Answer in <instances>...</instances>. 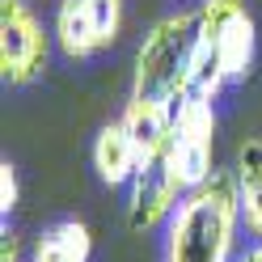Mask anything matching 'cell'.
I'll return each instance as SVG.
<instances>
[{
  "label": "cell",
  "instance_id": "cell-1",
  "mask_svg": "<svg viewBox=\"0 0 262 262\" xmlns=\"http://www.w3.org/2000/svg\"><path fill=\"white\" fill-rule=\"evenodd\" d=\"M241 224L233 173H211V182L186 190L165 224V262H228Z\"/></svg>",
  "mask_w": 262,
  "mask_h": 262
},
{
  "label": "cell",
  "instance_id": "cell-2",
  "mask_svg": "<svg viewBox=\"0 0 262 262\" xmlns=\"http://www.w3.org/2000/svg\"><path fill=\"white\" fill-rule=\"evenodd\" d=\"M258 34L245 0H203L199 5V42L190 63V93L216 102L228 80H241L254 63Z\"/></svg>",
  "mask_w": 262,
  "mask_h": 262
},
{
  "label": "cell",
  "instance_id": "cell-3",
  "mask_svg": "<svg viewBox=\"0 0 262 262\" xmlns=\"http://www.w3.org/2000/svg\"><path fill=\"white\" fill-rule=\"evenodd\" d=\"M199 42V9L194 13H169L140 38L131 93L161 106H178L190 93V63Z\"/></svg>",
  "mask_w": 262,
  "mask_h": 262
},
{
  "label": "cell",
  "instance_id": "cell-4",
  "mask_svg": "<svg viewBox=\"0 0 262 262\" xmlns=\"http://www.w3.org/2000/svg\"><path fill=\"white\" fill-rule=\"evenodd\" d=\"M211 144H216V110L207 97L186 93L173 106V140H169V165L186 190H199L211 182Z\"/></svg>",
  "mask_w": 262,
  "mask_h": 262
},
{
  "label": "cell",
  "instance_id": "cell-5",
  "mask_svg": "<svg viewBox=\"0 0 262 262\" xmlns=\"http://www.w3.org/2000/svg\"><path fill=\"white\" fill-rule=\"evenodd\" d=\"M47 38L42 21L34 17V9L26 0H0V72L9 85H30L47 68Z\"/></svg>",
  "mask_w": 262,
  "mask_h": 262
},
{
  "label": "cell",
  "instance_id": "cell-6",
  "mask_svg": "<svg viewBox=\"0 0 262 262\" xmlns=\"http://www.w3.org/2000/svg\"><path fill=\"white\" fill-rule=\"evenodd\" d=\"M123 0H59L55 9V42L68 59H89L119 38Z\"/></svg>",
  "mask_w": 262,
  "mask_h": 262
},
{
  "label": "cell",
  "instance_id": "cell-7",
  "mask_svg": "<svg viewBox=\"0 0 262 262\" xmlns=\"http://www.w3.org/2000/svg\"><path fill=\"white\" fill-rule=\"evenodd\" d=\"M186 186L178 182V173L169 165V148H161L152 157H144L140 173L131 178V199H127V224L136 233H152L157 224H169L178 211Z\"/></svg>",
  "mask_w": 262,
  "mask_h": 262
},
{
  "label": "cell",
  "instance_id": "cell-8",
  "mask_svg": "<svg viewBox=\"0 0 262 262\" xmlns=\"http://www.w3.org/2000/svg\"><path fill=\"white\" fill-rule=\"evenodd\" d=\"M144 165V152H140V144L131 140V131L119 123H106L102 131H97V140H93V169L97 178H102L106 186H131V178L140 173Z\"/></svg>",
  "mask_w": 262,
  "mask_h": 262
},
{
  "label": "cell",
  "instance_id": "cell-9",
  "mask_svg": "<svg viewBox=\"0 0 262 262\" xmlns=\"http://www.w3.org/2000/svg\"><path fill=\"white\" fill-rule=\"evenodd\" d=\"M123 127L140 144V152L152 157L161 148H169V140H173V106H161V102H148V97L131 93V102L123 110Z\"/></svg>",
  "mask_w": 262,
  "mask_h": 262
},
{
  "label": "cell",
  "instance_id": "cell-10",
  "mask_svg": "<svg viewBox=\"0 0 262 262\" xmlns=\"http://www.w3.org/2000/svg\"><path fill=\"white\" fill-rule=\"evenodd\" d=\"M233 182H237V203H241L245 228L254 237H262V140H245L237 148Z\"/></svg>",
  "mask_w": 262,
  "mask_h": 262
},
{
  "label": "cell",
  "instance_id": "cell-11",
  "mask_svg": "<svg viewBox=\"0 0 262 262\" xmlns=\"http://www.w3.org/2000/svg\"><path fill=\"white\" fill-rule=\"evenodd\" d=\"M47 241L55 245V250H63L68 258H76V262H89V250H93V237H89V228L80 224V220H63V224H55L51 233H42Z\"/></svg>",
  "mask_w": 262,
  "mask_h": 262
},
{
  "label": "cell",
  "instance_id": "cell-12",
  "mask_svg": "<svg viewBox=\"0 0 262 262\" xmlns=\"http://www.w3.org/2000/svg\"><path fill=\"white\" fill-rule=\"evenodd\" d=\"M13 207H17V169L5 161V165H0V211L9 216Z\"/></svg>",
  "mask_w": 262,
  "mask_h": 262
},
{
  "label": "cell",
  "instance_id": "cell-13",
  "mask_svg": "<svg viewBox=\"0 0 262 262\" xmlns=\"http://www.w3.org/2000/svg\"><path fill=\"white\" fill-rule=\"evenodd\" d=\"M34 262H76V258H68L63 250H55V245H51V241L42 237V241L34 245Z\"/></svg>",
  "mask_w": 262,
  "mask_h": 262
},
{
  "label": "cell",
  "instance_id": "cell-14",
  "mask_svg": "<svg viewBox=\"0 0 262 262\" xmlns=\"http://www.w3.org/2000/svg\"><path fill=\"white\" fill-rule=\"evenodd\" d=\"M237 262H262V245H254V250L245 254V258H237Z\"/></svg>",
  "mask_w": 262,
  "mask_h": 262
},
{
  "label": "cell",
  "instance_id": "cell-15",
  "mask_svg": "<svg viewBox=\"0 0 262 262\" xmlns=\"http://www.w3.org/2000/svg\"><path fill=\"white\" fill-rule=\"evenodd\" d=\"M5 262H13V241L5 237Z\"/></svg>",
  "mask_w": 262,
  "mask_h": 262
}]
</instances>
